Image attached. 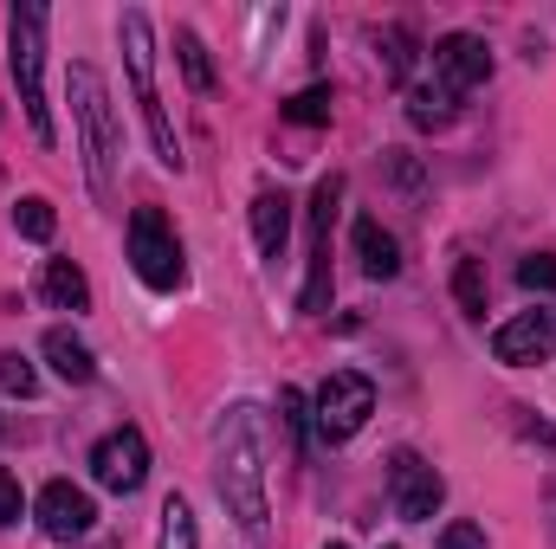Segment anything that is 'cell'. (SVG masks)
I'll return each instance as SVG.
<instances>
[{"instance_id": "obj_18", "label": "cell", "mask_w": 556, "mask_h": 549, "mask_svg": "<svg viewBox=\"0 0 556 549\" xmlns=\"http://www.w3.org/2000/svg\"><path fill=\"white\" fill-rule=\"evenodd\" d=\"M155 549H201L194 511H188V498H175V491H168V505H162V544Z\"/></svg>"}, {"instance_id": "obj_6", "label": "cell", "mask_w": 556, "mask_h": 549, "mask_svg": "<svg viewBox=\"0 0 556 549\" xmlns=\"http://www.w3.org/2000/svg\"><path fill=\"white\" fill-rule=\"evenodd\" d=\"M130 266H137V278L149 291H175V284L188 278L181 240L168 233V220H162L155 207H137V214H130Z\"/></svg>"}, {"instance_id": "obj_9", "label": "cell", "mask_w": 556, "mask_h": 549, "mask_svg": "<svg viewBox=\"0 0 556 549\" xmlns=\"http://www.w3.org/2000/svg\"><path fill=\"white\" fill-rule=\"evenodd\" d=\"M389 498H395V518L427 524V518L440 511V498H446V478H440L420 452H395V459H389Z\"/></svg>"}, {"instance_id": "obj_14", "label": "cell", "mask_w": 556, "mask_h": 549, "mask_svg": "<svg viewBox=\"0 0 556 549\" xmlns=\"http://www.w3.org/2000/svg\"><path fill=\"white\" fill-rule=\"evenodd\" d=\"M39 349H46V362H52V375H59V382H72V388H85V382L98 375V362H91V349H85V343H78L72 330H46V343H39Z\"/></svg>"}, {"instance_id": "obj_8", "label": "cell", "mask_w": 556, "mask_h": 549, "mask_svg": "<svg viewBox=\"0 0 556 549\" xmlns=\"http://www.w3.org/2000/svg\"><path fill=\"white\" fill-rule=\"evenodd\" d=\"M337 201H343V175H324L317 194H311V284H304V310H324L330 304V220H337Z\"/></svg>"}, {"instance_id": "obj_12", "label": "cell", "mask_w": 556, "mask_h": 549, "mask_svg": "<svg viewBox=\"0 0 556 549\" xmlns=\"http://www.w3.org/2000/svg\"><path fill=\"white\" fill-rule=\"evenodd\" d=\"M39 531L52 537V544H78L85 531H91V518H98V505H91V491H78L72 478H52L46 491H39Z\"/></svg>"}, {"instance_id": "obj_15", "label": "cell", "mask_w": 556, "mask_h": 549, "mask_svg": "<svg viewBox=\"0 0 556 549\" xmlns=\"http://www.w3.org/2000/svg\"><path fill=\"white\" fill-rule=\"evenodd\" d=\"M356 259L369 278L402 272V246H395V233H382V220H356Z\"/></svg>"}, {"instance_id": "obj_28", "label": "cell", "mask_w": 556, "mask_h": 549, "mask_svg": "<svg viewBox=\"0 0 556 549\" xmlns=\"http://www.w3.org/2000/svg\"><path fill=\"white\" fill-rule=\"evenodd\" d=\"M440 549H485V531L479 524H446L440 531Z\"/></svg>"}, {"instance_id": "obj_19", "label": "cell", "mask_w": 556, "mask_h": 549, "mask_svg": "<svg viewBox=\"0 0 556 549\" xmlns=\"http://www.w3.org/2000/svg\"><path fill=\"white\" fill-rule=\"evenodd\" d=\"M453 297H459L466 317H485V272H479V259H459L453 266Z\"/></svg>"}, {"instance_id": "obj_20", "label": "cell", "mask_w": 556, "mask_h": 549, "mask_svg": "<svg viewBox=\"0 0 556 549\" xmlns=\"http://www.w3.org/2000/svg\"><path fill=\"white\" fill-rule=\"evenodd\" d=\"M175 46H181V72H188V85L194 91H214V65H207V46H201V33H175Z\"/></svg>"}, {"instance_id": "obj_2", "label": "cell", "mask_w": 556, "mask_h": 549, "mask_svg": "<svg viewBox=\"0 0 556 549\" xmlns=\"http://www.w3.org/2000/svg\"><path fill=\"white\" fill-rule=\"evenodd\" d=\"M7 59H13V85H20V111L39 142H59L52 130V104H46V7L39 0H13L7 7Z\"/></svg>"}, {"instance_id": "obj_26", "label": "cell", "mask_w": 556, "mask_h": 549, "mask_svg": "<svg viewBox=\"0 0 556 549\" xmlns=\"http://www.w3.org/2000/svg\"><path fill=\"white\" fill-rule=\"evenodd\" d=\"M408 65H415V39H408V26H389V72L408 78Z\"/></svg>"}, {"instance_id": "obj_16", "label": "cell", "mask_w": 556, "mask_h": 549, "mask_svg": "<svg viewBox=\"0 0 556 549\" xmlns=\"http://www.w3.org/2000/svg\"><path fill=\"white\" fill-rule=\"evenodd\" d=\"M39 291H46L59 310H85V304H91V278L78 272L72 259H46V272H39Z\"/></svg>"}, {"instance_id": "obj_13", "label": "cell", "mask_w": 556, "mask_h": 549, "mask_svg": "<svg viewBox=\"0 0 556 549\" xmlns=\"http://www.w3.org/2000/svg\"><path fill=\"white\" fill-rule=\"evenodd\" d=\"M285 240H291V194H285V188H260V194H253V246H260L266 259H278Z\"/></svg>"}, {"instance_id": "obj_23", "label": "cell", "mask_w": 556, "mask_h": 549, "mask_svg": "<svg viewBox=\"0 0 556 549\" xmlns=\"http://www.w3.org/2000/svg\"><path fill=\"white\" fill-rule=\"evenodd\" d=\"M0 388H7V395H20V401L39 388V375H33V362H26L20 349H0Z\"/></svg>"}, {"instance_id": "obj_21", "label": "cell", "mask_w": 556, "mask_h": 549, "mask_svg": "<svg viewBox=\"0 0 556 549\" xmlns=\"http://www.w3.org/2000/svg\"><path fill=\"white\" fill-rule=\"evenodd\" d=\"M285 124H304V130H317V124H330V91H324V85H311V91H298V98L285 104Z\"/></svg>"}, {"instance_id": "obj_25", "label": "cell", "mask_w": 556, "mask_h": 549, "mask_svg": "<svg viewBox=\"0 0 556 549\" xmlns=\"http://www.w3.org/2000/svg\"><path fill=\"white\" fill-rule=\"evenodd\" d=\"M278 413H285V426L304 439V426H311V401H304L298 388H278Z\"/></svg>"}, {"instance_id": "obj_24", "label": "cell", "mask_w": 556, "mask_h": 549, "mask_svg": "<svg viewBox=\"0 0 556 549\" xmlns=\"http://www.w3.org/2000/svg\"><path fill=\"white\" fill-rule=\"evenodd\" d=\"M518 284H525V291H551L556 297V259L551 253H531V259L518 266Z\"/></svg>"}, {"instance_id": "obj_27", "label": "cell", "mask_w": 556, "mask_h": 549, "mask_svg": "<svg viewBox=\"0 0 556 549\" xmlns=\"http://www.w3.org/2000/svg\"><path fill=\"white\" fill-rule=\"evenodd\" d=\"M20 511H26V498H20V478L0 465V524H20Z\"/></svg>"}, {"instance_id": "obj_22", "label": "cell", "mask_w": 556, "mask_h": 549, "mask_svg": "<svg viewBox=\"0 0 556 549\" xmlns=\"http://www.w3.org/2000/svg\"><path fill=\"white\" fill-rule=\"evenodd\" d=\"M13 227H20L26 240H52V227H59V214H52V201H39V194H26V201L13 207Z\"/></svg>"}, {"instance_id": "obj_17", "label": "cell", "mask_w": 556, "mask_h": 549, "mask_svg": "<svg viewBox=\"0 0 556 549\" xmlns=\"http://www.w3.org/2000/svg\"><path fill=\"white\" fill-rule=\"evenodd\" d=\"M453 104H459V98H453L440 78H433V85H408V124H415V130H446V124H453Z\"/></svg>"}, {"instance_id": "obj_1", "label": "cell", "mask_w": 556, "mask_h": 549, "mask_svg": "<svg viewBox=\"0 0 556 549\" xmlns=\"http://www.w3.org/2000/svg\"><path fill=\"white\" fill-rule=\"evenodd\" d=\"M214 485L233 511V524L247 537H266L273 531V511H266V413L260 408H227L214 426Z\"/></svg>"}, {"instance_id": "obj_7", "label": "cell", "mask_w": 556, "mask_h": 549, "mask_svg": "<svg viewBox=\"0 0 556 549\" xmlns=\"http://www.w3.org/2000/svg\"><path fill=\"white\" fill-rule=\"evenodd\" d=\"M91 478H98L104 491H117V498L142 491V478H149V439H142L137 426L104 433V439L91 446Z\"/></svg>"}, {"instance_id": "obj_5", "label": "cell", "mask_w": 556, "mask_h": 549, "mask_svg": "<svg viewBox=\"0 0 556 549\" xmlns=\"http://www.w3.org/2000/svg\"><path fill=\"white\" fill-rule=\"evenodd\" d=\"M317 439H330V446H343V439H356L363 433V420L376 413V388H369V375H356V369H330L324 375V388H317Z\"/></svg>"}, {"instance_id": "obj_11", "label": "cell", "mask_w": 556, "mask_h": 549, "mask_svg": "<svg viewBox=\"0 0 556 549\" xmlns=\"http://www.w3.org/2000/svg\"><path fill=\"white\" fill-rule=\"evenodd\" d=\"M433 78L459 98V91H479L485 78H492V46L479 39V33H446L440 46H433Z\"/></svg>"}, {"instance_id": "obj_29", "label": "cell", "mask_w": 556, "mask_h": 549, "mask_svg": "<svg viewBox=\"0 0 556 549\" xmlns=\"http://www.w3.org/2000/svg\"><path fill=\"white\" fill-rule=\"evenodd\" d=\"M330 549H350V544H330Z\"/></svg>"}, {"instance_id": "obj_3", "label": "cell", "mask_w": 556, "mask_h": 549, "mask_svg": "<svg viewBox=\"0 0 556 549\" xmlns=\"http://www.w3.org/2000/svg\"><path fill=\"white\" fill-rule=\"evenodd\" d=\"M65 91H72V117H78L85 181H91L98 201H111V188H117V117H111V91H104V78L91 65H72Z\"/></svg>"}, {"instance_id": "obj_4", "label": "cell", "mask_w": 556, "mask_h": 549, "mask_svg": "<svg viewBox=\"0 0 556 549\" xmlns=\"http://www.w3.org/2000/svg\"><path fill=\"white\" fill-rule=\"evenodd\" d=\"M117 39H124V65H130V85H137V104H142V124H149V142H155V162L181 175V137L155 98V33H149V13L142 7H124L117 20Z\"/></svg>"}, {"instance_id": "obj_10", "label": "cell", "mask_w": 556, "mask_h": 549, "mask_svg": "<svg viewBox=\"0 0 556 549\" xmlns=\"http://www.w3.org/2000/svg\"><path fill=\"white\" fill-rule=\"evenodd\" d=\"M492 356L511 362V369H531V362H551L556 356V310H518L492 330Z\"/></svg>"}]
</instances>
